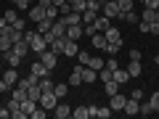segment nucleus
I'll return each instance as SVG.
<instances>
[{"label": "nucleus", "instance_id": "f257e3e1", "mask_svg": "<svg viewBox=\"0 0 159 119\" xmlns=\"http://www.w3.org/2000/svg\"><path fill=\"white\" fill-rule=\"evenodd\" d=\"M101 16H106V19H117L119 16L117 0H101Z\"/></svg>", "mask_w": 159, "mask_h": 119}, {"label": "nucleus", "instance_id": "f03ea898", "mask_svg": "<svg viewBox=\"0 0 159 119\" xmlns=\"http://www.w3.org/2000/svg\"><path fill=\"white\" fill-rule=\"evenodd\" d=\"M56 103H58L56 93H53V90H43V95H40V106L48 108V111H53V108H56Z\"/></svg>", "mask_w": 159, "mask_h": 119}, {"label": "nucleus", "instance_id": "7ed1b4c3", "mask_svg": "<svg viewBox=\"0 0 159 119\" xmlns=\"http://www.w3.org/2000/svg\"><path fill=\"white\" fill-rule=\"evenodd\" d=\"M125 103H127V95L119 90V93H114V95H111V101H109V108H111V111H122V108H125Z\"/></svg>", "mask_w": 159, "mask_h": 119}, {"label": "nucleus", "instance_id": "20e7f679", "mask_svg": "<svg viewBox=\"0 0 159 119\" xmlns=\"http://www.w3.org/2000/svg\"><path fill=\"white\" fill-rule=\"evenodd\" d=\"M66 19L64 16H58L56 21H53V27H51V32H53V37H66Z\"/></svg>", "mask_w": 159, "mask_h": 119}, {"label": "nucleus", "instance_id": "39448f33", "mask_svg": "<svg viewBox=\"0 0 159 119\" xmlns=\"http://www.w3.org/2000/svg\"><path fill=\"white\" fill-rule=\"evenodd\" d=\"M37 58H40L43 64H45L48 69H56V64H58V53H56V51H51V48H48V51L43 53V56H37Z\"/></svg>", "mask_w": 159, "mask_h": 119}, {"label": "nucleus", "instance_id": "423d86ee", "mask_svg": "<svg viewBox=\"0 0 159 119\" xmlns=\"http://www.w3.org/2000/svg\"><path fill=\"white\" fill-rule=\"evenodd\" d=\"M64 56H77L80 53V42L77 40H69V37H64Z\"/></svg>", "mask_w": 159, "mask_h": 119}, {"label": "nucleus", "instance_id": "0eeeda50", "mask_svg": "<svg viewBox=\"0 0 159 119\" xmlns=\"http://www.w3.org/2000/svg\"><path fill=\"white\" fill-rule=\"evenodd\" d=\"M103 34H106V40L111 42V45H119V48H122V32H119L117 27H109Z\"/></svg>", "mask_w": 159, "mask_h": 119}, {"label": "nucleus", "instance_id": "6e6552de", "mask_svg": "<svg viewBox=\"0 0 159 119\" xmlns=\"http://www.w3.org/2000/svg\"><path fill=\"white\" fill-rule=\"evenodd\" d=\"M8 111H11V119H24V117H27V114L21 111V103H19L16 98H11V101H8Z\"/></svg>", "mask_w": 159, "mask_h": 119}, {"label": "nucleus", "instance_id": "1a4fd4ad", "mask_svg": "<svg viewBox=\"0 0 159 119\" xmlns=\"http://www.w3.org/2000/svg\"><path fill=\"white\" fill-rule=\"evenodd\" d=\"M122 111L127 114V117H135V114H141V101H135V98H127V103H125V108Z\"/></svg>", "mask_w": 159, "mask_h": 119}, {"label": "nucleus", "instance_id": "9d476101", "mask_svg": "<svg viewBox=\"0 0 159 119\" xmlns=\"http://www.w3.org/2000/svg\"><path fill=\"white\" fill-rule=\"evenodd\" d=\"M53 117H56V119H66V117H72V106H66V103L58 101L56 108H53Z\"/></svg>", "mask_w": 159, "mask_h": 119}, {"label": "nucleus", "instance_id": "9b49d317", "mask_svg": "<svg viewBox=\"0 0 159 119\" xmlns=\"http://www.w3.org/2000/svg\"><path fill=\"white\" fill-rule=\"evenodd\" d=\"M29 72H32L34 77H48V74H51V69H48L45 64H43V61H40V58H37V61L32 64V69H29Z\"/></svg>", "mask_w": 159, "mask_h": 119}, {"label": "nucleus", "instance_id": "f8f14e48", "mask_svg": "<svg viewBox=\"0 0 159 119\" xmlns=\"http://www.w3.org/2000/svg\"><path fill=\"white\" fill-rule=\"evenodd\" d=\"M96 79H98V72H96V69L82 66V85H93Z\"/></svg>", "mask_w": 159, "mask_h": 119}, {"label": "nucleus", "instance_id": "ddd939ff", "mask_svg": "<svg viewBox=\"0 0 159 119\" xmlns=\"http://www.w3.org/2000/svg\"><path fill=\"white\" fill-rule=\"evenodd\" d=\"M77 85H82V66H74L69 74V87H77Z\"/></svg>", "mask_w": 159, "mask_h": 119}, {"label": "nucleus", "instance_id": "4468645a", "mask_svg": "<svg viewBox=\"0 0 159 119\" xmlns=\"http://www.w3.org/2000/svg\"><path fill=\"white\" fill-rule=\"evenodd\" d=\"M90 40H93V48H98V51H106L109 40H106V34H103V32H96Z\"/></svg>", "mask_w": 159, "mask_h": 119}, {"label": "nucleus", "instance_id": "2eb2a0df", "mask_svg": "<svg viewBox=\"0 0 159 119\" xmlns=\"http://www.w3.org/2000/svg\"><path fill=\"white\" fill-rule=\"evenodd\" d=\"M29 19H32L34 24L43 21V19H45V8L43 6H29Z\"/></svg>", "mask_w": 159, "mask_h": 119}, {"label": "nucleus", "instance_id": "dca6fc26", "mask_svg": "<svg viewBox=\"0 0 159 119\" xmlns=\"http://www.w3.org/2000/svg\"><path fill=\"white\" fill-rule=\"evenodd\" d=\"M117 8H119V16L135 11V0H117Z\"/></svg>", "mask_w": 159, "mask_h": 119}, {"label": "nucleus", "instance_id": "f3484780", "mask_svg": "<svg viewBox=\"0 0 159 119\" xmlns=\"http://www.w3.org/2000/svg\"><path fill=\"white\" fill-rule=\"evenodd\" d=\"M3 79H6V82H8V85H16V82H19V72H16V66H11V69H6V72H3Z\"/></svg>", "mask_w": 159, "mask_h": 119}, {"label": "nucleus", "instance_id": "a211bd4d", "mask_svg": "<svg viewBox=\"0 0 159 119\" xmlns=\"http://www.w3.org/2000/svg\"><path fill=\"white\" fill-rule=\"evenodd\" d=\"M66 37L80 42V37H82V27H80V24H69V27H66Z\"/></svg>", "mask_w": 159, "mask_h": 119}, {"label": "nucleus", "instance_id": "6ab92c4d", "mask_svg": "<svg viewBox=\"0 0 159 119\" xmlns=\"http://www.w3.org/2000/svg\"><path fill=\"white\" fill-rule=\"evenodd\" d=\"M13 51H16L19 56L24 58V56H27L29 51H32V48H29V40H19V42H13Z\"/></svg>", "mask_w": 159, "mask_h": 119}, {"label": "nucleus", "instance_id": "aec40b11", "mask_svg": "<svg viewBox=\"0 0 159 119\" xmlns=\"http://www.w3.org/2000/svg\"><path fill=\"white\" fill-rule=\"evenodd\" d=\"M93 27H96L98 32H106V29L111 27V19H106V16H101V13H98V19L93 21Z\"/></svg>", "mask_w": 159, "mask_h": 119}, {"label": "nucleus", "instance_id": "412c9836", "mask_svg": "<svg viewBox=\"0 0 159 119\" xmlns=\"http://www.w3.org/2000/svg\"><path fill=\"white\" fill-rule=\"evenodd\" d=\"M122 90V85H119V82H114V79H109V82H103V93H106L109 98L114 95V93H119Z\"/></svg>", "mask_w": 159, "mask_h": 119}, {"label": "nucleus", "instance_id": "4be33fe9", "mask_svg": "<svg viewBox=\"0 0 159 119\" xmlns=\"http://www.w3.org/2000/svg\"><path fill=\"white\" fill-rule=\"evenodd\" d=\"M3 56H6V61H8V66H19V64H21V56H19L16 51H8V53H3Z\"/></svg>", "mask_w": 159, "mask_h": 119}, {"label": "nucleus", "instance_id": "5701e85b", "mask_svg": "<svg viewBox=\"0 0 159 119\" xmlns=\"http://www.w3.org/2000/svg\"><path fill=\"white\" fill-rule=\"evenodd\" d=\"M127 79H130V74H127V69H114V82H119V85H125Z\"/></svg>", "mask_w": 159, "mask_h": 119}, {"label": "nucleus", "instance_id": "b1692460", "mask_svg": "<svg viewBox=\"0 0 159 119\" xmlns=\"http://www.w3.org/2000/svg\"><path fill=\"white\" fill-rule=\"evenodd\" d=\"M53 93H56V98L61 101V98L69 93V82H58V85H53Z\"/></svg>", "mask_w": 159, "mask_h": 119}, {"label": "nucleus", "instance_id": "393cba45", "mask_svg": "<svg viewBox=\"0 0 159 119\" xmlns=\"http://www.w3.org/2000/svg\"><path fill=\"white\" fill-rule=\"evenodd\" d=\"M40 95H43V90H40V85H32L27 90V98L29 101H34V103H40Z\"/></svg>", "mask_w": 159, "mask_h": 119}, {"label": "nucleus", "instance_id": "a878e982", "mask_svg": "<svg viewBox=\"0 0 159 119\" xmlns=\"http://www.w3.org/2000/svg\"><path fill=\"white\" fill-rule=\"evenodd\" d=\"M51 27H53V19H43V21H37V32L40 34H45V32H51Z\"/></svg>", "mask_w": 159, "mask_h": 119}, {"label": "nucleus", "instance_id": "bb28decb", "mask_svg": "<svg viewBox=\"0 0 159 119\" xmlns=\"http://www.w3.org/2000/svg\"><path fill=\"white\" fill-rule=\"evenodd\" d=\"M141 72H143L141 61H130V64H127V74H130V77H138Z\"/></svg>", "mask_w": 159, "mask_h": 119}, {"label": "nucleus", "instance_id": "cd10ccee", "mask_svg": "<svg viewBox=\"0 0 159 119\" xmlns=\"http://www.w3.org/2000/svg\"><path fill=\"white\" fill-rule=\"evenodd\" d=\"M88 66H90V69H96V72H101V69L106 66V61H103L101 56H93V58H90V64H88Z\"/></svg>", "mask_w": 159, "mask_h": 119}, {"label": "nucleus", "instance_id": "c85d7f7f", "mask_svg": "<svg viewBox=\"0 0 159 119\" xmlns=\"http://www.w3.org/2000/svg\"><path fill=\"white\" fill-rule=\"evenodd\" d=\"M13 48V42H11V37H6V34H0V53H8Z\"/></svg>", "mask_w": 159, "mask_h": 119}, {"label": "nucleus", "instance_id": "c756f323", "mask_svg": "<svg viewBox=\"0 0 159 119\" xmlns=\"http://www.w3.org/2000/svg\"><path fill=\"white\" fill-rule=\"evenodd\" d=\"M66 24H82V13H77V11H72V13H66Z\"/></svg>", "mask_w": 159, "mask_h": 119}, {"label": "nucleus", "instance_id": "7c9ffc66", "mask_svg": "<svg viewBox=\"0 0 159 119\" xmlns=\"http://www.w3.org/2000/svg\"><path fill=\"white\" fill-rule=\"evenodd\" d=\"M72 117H74V119H88V106H77V108H72Z\"/></svg>", "mask_w": 159, "mask_h": 119}, {"label": "nucleus", "instance_id": "2f4dec72", "mask_svg": "<svg viewBox=\"0 0 159 119\" xmlns=\"http://www.w3.org/2000/svg\"><path fill=\"white\" fill-rule=\"evenodd\" d=\"M34 108H37V103H34V101H29V98H27V101H21V111L27 114V117L34 111Z\"/></svg>", "mask_w": 159, "mask_h": 119}, {"label": "nucleus", "instance_id": "473e14b6", "mask_svg": "<svg viewBox=\"0 0 159 119\" xmlns=\"http://www.w3.org/2000/svg\"><path fill=\"white\" fill-rule=\"evenodd\" d=\"M119 19H122V21H127V24H138V21H141V16H138L135 11H130V13H125V16H119Z\"/></svg>", "mask_w": 159, "mask_h": 119}, {"label": "nucleus", "instance_id": "72a5a7b5", "mask_svg": "<svg viewBox=\"0 0 159 119\" xmlns=\"http://www.w3.org/2000/svg\"><path fill=\"white\" fill-rule=\"evenodd\" d=\"M37 85H40V90H53V79L51 77H40Z\"/></svg>", "mask_w": 159, "mask_h": 119}, {"label": "nucleus", "instance_id": "f704fd0d", "mask_svg": "<svg viewBox=\"0 0 159 119\" xmlns=\"http://www.w3.org/2000/svg\"><path fill=\"white\" fill-rule=\"evenodd\" d=\"M98 77H101V82H109V79H114V72H111V69H106V66H103L101 72H98Z\"/></svg>", "mask_w": 159, "mask_h": 119}, {"label": "nucleus", "instance_id": "c9c22d12", "mask_svg": "<svg viewBox=\"0 0 159 119\" xmlns=\"http://www.w3.org/2000/svg\"><path fill=\"white\" fill-rule=\"evenodd\" d=\"M77 56H80V66H88V64H90V58H93V56H90L88 51H80Z\"/></svg>", "mask_w": 159, "mask_h": 119}, {"label": "nucleus", "instance_id": "e433bc0d", "mask_svg": "<svg viewBox=\"0 0 159 119\" xmlns=\"http://www.w3.org/2000/svg\"><path fill=\"white\" fill-rule=\"evenodd\" d=\"M45 16H48V19H53V21H56V19L61 16V13H58V8H56V6H48V8H45Z\"/></svg>", "mask_w": 159, "mask_h": 119}, {"label": "nucleus", "instance_id": "4c0bfd02", "mask_svg": "<svg viewBox=\"0 0 159 119\" xmlns=\"http://www.w3.org/2000/svg\"><path fill=\"white\" fill-rule=\"evenodd\" d=\"M45 114H48V108H43V106H40V108H34V111L29 114V117H32V119H45Z\"/></svg>", "mask_w": 159, "mask_h": 119}, {"label": "nucleus", "instance_id": "58836bf2", "mask_svg": "<svg viewBox=\"0 0 159 119\" xmlns=\"http://www.w3.org/2000/svg\"><path fill=\"white\" fill-rule=\"evenodd\" d=\"M141 21H146V24H151V21H154V11H151V8H143V16H141Z\"/></svg>", "mask_w": 159, "mask_h": 119}, {"label": "nucleus", "instance_id": "ea45409f", "mask_svg": "<svg viewBox=\"0 0 159 119\" xmlns=\"http://www.w3.org/2000/svg\"><path fill=\"white\" fill-rule=\"evenodd\" d=\"M111 117V108L109 106H98V119H109Z\"/></svg>", "mask_w": 159, "mask_h": 119}, {"label": "nucleus", "instance_id": "a19ab883", "mask_svg": "<svg viewBox=\"0 0 159 119\" xmlns=\"http://www.w3.org/2000/svg\"><path fill=\"white\" fill-rule=\"evenodd\" d=\"M148 103H151L154 111H159V90H154V93H151V101H148Z\"/></svg>", "mask_w": 159, "mask_h": 119}, {"label": "nucleus", "instance_id": "79ce46f5", "mask_svg": "<svg viewBox=\"0 0 159 119\" xmlns=\"http://www.w3.org/2000/svg\"><path fill=\"white\" fill-rule=\"evenodd\" d=\"M3 19H6L8 24H13V21L19 19V16H16V11H13V8H8V11H6V16H3Z\"/></svg>", "mask_w": 159, "mask_h": 119}, {"label": "nucleus", "instance_id": "37998d69", "mask_svg": "<svg viewBox=\"0 0 159 119\" xmlns=\"http://www.w3.org/2000/svg\"><path fill=\"white\" fill-rule=\"evenodd\" d=\"M143 8H151V11H157V8H159V0H143Z\"/></svg>", "mask_w": 159, "mask_h": 119}, {"label": "nucleus", "instance_id": "c03bdc74", "mask_svg": "<svg viewBox=\"0 0 159 119\" xmlns=\"http://www.w3.org/2000/svg\"><path fill=\"white\" fill-rule=\"evenodd\" d=\"M13 6H16V11H24V8H29V3L27 0H11Z\"/></svg>", "mask_w": 159, "mask_h": 119}, {"label": "nucleus", "instance_id": "a18cd8bd", "mask_svg": "<svg viewBox=\"0 0 159 119\" xmlns=\"http://www.w3.org/2000/svg\"><path fill=\"white\" fill-rule=\"evenodd\" d=\"M141 114H146V117H148V114H154L151 103H141Z\"/></svg>", "mask_w": 159, "mask_h": 119}, {"label": "nucleus", "instance_id": "49530a36", "mask_svg": "<svg viewBox=\"0 0 159 119\" xmlns=\"http://www.w3.org/2000/svg\"><path fill=\"white\" fill-rule=\"evenodd\" d=\"M130 61H141V51H138V48L130 51Z\"/></svg>", "mask_w": 159, "mask_h": 119}, {"label": "nucleus", "instance_id": "de8ad7c7", "mask_svg": "<svg viewBox=\"0 0 159 119\" xmlns=\"http://www.w3.org/2000/svg\"><path fill=\"white\" fill-rule=\"evenodd\" d=\"M88 117H96V119H98V106H96V103L88 106Z\"/></svg>", "mask_w": 159, "mask_h": 119}, {"label": "nucleus", "instance_id": "09e8293b", "mask_svg": "<svg viewBox=\"0 0 159 119\" xmlns=\"http://www.w3.org/2000/svg\"><path fill=\"white\" fill-rule=\"evenodd\" d=\"M117 66H119V64H117V58L111 56V58H109V61H106V69H111V72H114V69H117Z\"/></svg>", "mask_w": 159, "mask_h": 119}, {"label": "nucleus", "instance_id": "8fccbe9b", "mask_svg": "<svg viewBox=\"0 0 159 119\" xmlns=\"http://www.w3.org/2000/svg\"><path fill=\"white\" fill-rule=\"evenodd\" d=\"M148 34H159V24H157V21L148 24Z\"/></svg>", "mask_w": 159, "mask_h": 119}, {"label": "nucleus", "instance_id": "3c124183", "mask_svg": "<svg viewBox=\"0 0 159 119\" xmlns=\"http://www.w3.org/2000/svg\"><path fill=\"white\" fill-rule=\"evenodd\" d=\"M6 90H11V85H8V82H6V79H3V77H0V93H6Z\"/></svg>", "mask_w": 159, "mask_h": 119}, {"label": "nucleus", "instance_id": "603ef678", "mask_svg": "<svg viewBox=\"0 0 159 119\" xmlns=\"http://www.w3.org/2000/svg\"><path fill=\"white\" fill-rule=\"evenodd\" d=\"M13 27H16V29H24V27H27V21H24V19H16V21H13Z\"/></svg>", "mask_w": 159, "mask_h": 119}, {"label": "nucleus", "instance_id": "864d4df0", "mask_svg": "<svg viewBox=\"0 0 159 119\" xmlns=\"http://www.w3.org/2000/svg\"><path fill=\"white\" fill-rule=\"evenodd\" d=\"M130 98H135V101H141V98H143V90H133V93H130Z\"/></svg>", "mask_w": 159, "mask_h": 119}, {"label": "nucleus", "instance_id": "5fc2aeb1", "mask_svg": "<svg viewBox=\"0 0 159 119\" xmlns=\"http://www.w3.org/2000/svg\"><path fill=\"white\" fill-rule=\"evenodd\" d=\"M37 6H43V8H48V6H53L51 0H37Z\"/></svg>", "mask_w": 159, "mask_h": 119}, {"label": "nucleus", "instance_id": "6e6d98bb", "mask_svg": "<svg viewBox=\"0 0 159 119\" xmlns=\"http://www.w3.org/2000/svg\"><path fill=\"white\" fill-rule=\"evenodd\" d=\"M154 21L159 24V8H157V11H154Z\"/></svg>", "mask_w": 159, "mask_h": 119}, {"label": "nucleus", "instance_id": "4d7b16f0", "mask_svg": "<svg viewBox=\"0 0 159 119\" xmlns=\"http://www.w3.org/2000/svg\"><path fill=\"white\" fill-rule=\"evenodd\" d=\"M154 64H159V53H157V56H154Z\"/></svg>", "mask_w": 159, "mask_h": 119}, {"label": "nucleus", "instance_id": "13d9d810", "mask_svg": "<svg viewBox=\"0 0 159 119\" xmlns=\"http://www.w3.org/2000/svg\"><path fill=\"white\" fill-rule=\"evenodd\" d=\"M27 3H29V6H32V3H37V0H27Z\"/></svg>", "mask_w": 159, "mask_h": 119}, {"label": "nucleus", "instance_id": "bf43d9fd", "mask_svg": "<svg viewBox=\"0 0 159 119\" xmlns=\"http://www.w3.org/2000/svg\"><path fill=\"white\" fill-rule=\"evenodd\" d=\"M85 3H96V0H85Z\"/></svg>", "mask_w": 159, "mask_h": 119}, {"label": "nucleus", "instance_id": "052dcab7", "mask_svg": "<svg viewBox=\"0 0 159 119\" xmlns=\"http://www.w3.org/2000/svg\"><path fill=\"white\" fill-rule=\"evenodd\" d=\"M0 24H3V19H0Z\"/></svg>", "mask_w": 159, "mask_h": 119}, {"label": "nucleus", "instance_id": "680f3d73", "mask_svg": "<svg viewBox=\"0 0 159 119\" xmlns=\"http://www.w3.org/2000/svg\"><path fill=\"white\" fill-rule=\"evenodd\" d=\"M0 56H3V53H0Z\"/></svg>", "mask_w": 159, "mask_h": 119}]
</instances>
